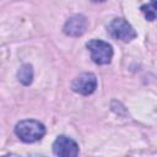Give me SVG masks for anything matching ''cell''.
<instances>
[{
	"label": "cell",
	"mask_w": 157,
	"mask_h": 157,
	"mask_svg": "<svg viewBox=\"0 0 157 157\" xmlns=\"http://www.w3.org/2000/svg\"><path fill=\"white\" fill-rule=\"evenodd\" d=\"M86 47L91 52V58L96 64L107 65L112 61L113 48L109 43L101 39H91L86 43Z\"/></svg>",
	"instance_id": "cell-2"
},
{
	"label": "cell",
	"mask_w": 157,
	"mask_h": 157,
	"mask_svg": "<svg viewBox=\"0 0 157 157\" xmlns=\"http://www.w3.org/2000/svg\"><path fill=\"white\" fill-rule=\"evenodd\" d=\"M141 11L145 13V17L148 21H153L156 18V0H151L150 4L142 5Z\"/></svg>",
	"instance_id": "cell-8"
},
{
	"label": "cell",
	"mask_w": 157,
	"mask_h": 157,
	"mask_svg": "<svg viewBox=\"0 0 157 157\" xmlns=\"http://www.w3.org/2000/svg\"><path fill=\"white\" fill-rule=\"evenodd\" d=\"M71 88L80 94L88 96L93 93L97 88V78L92 72H83L78 75L71 85Z\"/></svg>",
	"instance_id": "cell-5"
},
{
	"label": "cell",
	"mask_w": 157,
	"mask_h": 157,
	"mask_svg": "<svg viewBox=\"0 0 157 157\" xmlns=\"http://www.w3.org/2000/svg\"><path fill=\"white\" fill-rule=\"evenodd\" d=\"M15 134L17 137L27 144L36 142L40 140L45 134V126L39 123L38 120L33 119H25L16 124L15 126Z\"/></svg>",
	"instance_id": "cell-1"
},
{
	"label": "cell",
	"mask_w": 157,
	"mask_h": 157,
	"mask_svg": "<svg viewBox=\"0 0 157 157\" xmlns=\"http://www.w3.org/2000/svg\"><path fill=\"white\" fill-rule=\"evenodd\" d=\"M92 1H94V2H103V1H105V0H92Z\"/></svg>",
	"instance_id": "cell-9"
},
{
	"label": "cell",
	"mask_w": 157,
	"mask_h": 157,
	"mask_svg": "<svg viewBox=\"0 0 157 157\" xmlns=\"http://www.w3.org/2000/svg\"><path fill=\"white\" fill-rule=\"evenodd\" d=\"M108 31L114 38L121 42H131L136 37V32L132 26L124 18H114L109 23Z\"/></svg>",
	"instance_id": "cell-3"
},
{
	"label": "cell",
	"mask_w": 157,
	"mask_h": 157,
	"mask_svg": "<svg viewBox=\"0 0 157 157\" xmlns=\"http://www.w3.org/2000/svg\"><path fill=\"white\" fill-rule=\"evenodd\" d=\"M87 26L88 22L83 15H74L66 20L63 31L69 37H80L86 32Z\"/></svg>",
	"instance_id": "cell-6"
},
{
	"label": "cell",
	"mask_w": 157,
	"mask_h": 157,
	"mask_svg": "<svg viewBox=\"0 0 157 157\" xmlns=\"http://www.w3.org/2000/svg\"><path fill=\"white\" fill-rule=\"evenodd\" d=\"M53 152L60 157H75L78 155V145L72 139L60 135L53 142Z\"/></svg>",
	"instance_id": "cell-4"
},
{
	"label": "cell",
	"mask_w": 157,
	"mask_h": 157,
	"mask_svg": "<svg viewBox=\"0 0 157 157\" xmlns=\"http://www.w3.org/2000/svg\"><path fill=\"white\" fill-rule=\"evenodd\" d=\"M17 78L25 86L31 85L32 81H33V69H32V65L23 64L20 67V70L17 71Z\"/></svg>",
	"instance_id": "cell-7"
}]
</instances>
